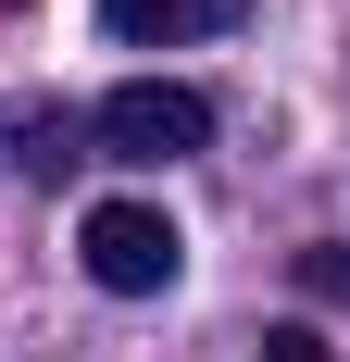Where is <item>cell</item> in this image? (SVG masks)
Wrapping results in <instances>:
<instances>
[{
	"label": "cell",
	"instance_id": "obj_3",
	"mask_svg": "<svg viewBox=\"0 0 350 362\" xmlns=\"http://www.w3.org/2000/svg\"><path fill=\"white\" fill-rule=\"evenodd\" d=\"M250 0H101V25L125 37V50H175V37H213V25H238Z\"/></svg>",
	"mask_w": 350,
	"mask_h": 362
},
{
	"label": "cell",
	"instance_id": "obj_1",
	"mask_svg": "<svg viewBox=\"0 0 350 362\" xmlns=\"http://www.w3.org/2000/svg\"><path fill=\"white\" fill-rule=\"evenodd\" d=\"M75 250H88V288L150 300V288H175L188 238H175V213H163V200H101V213L75 225Z\"/></svg>",
	"mask_w": 350,
	"mask_h": 362
},
{
	"label": "cell",
	"instance_id": "obj_4",
	"mask_svg": "<svg viewBox=\"0 0 350 362\" xmlns=\"http://www.w3.org/2000/svg\"><path fill=\"white\" fill-rule=\"evenodd\" d=\"M0 163H13V175H63L75 163V112L63 100H13L0 112Z\"/></svg>",
	"mask_w": 350,
	"mask_h": 362
},
{
	"label": "cell",
	"instance_id": "obj_6",
	"mask_svg": "<svg viewBox=\"0 0 350 362\" xmlns=\"http://www.w3.org/2000/svg\"><path fill=\"white\" fill-rule=\"evenodd\" d=\"M300 275H313V300H350V250H300Z\"/></svg>",
	"mask_w": 350,
	"mask_h": 362
},
{
	"label": "cell",
	"instance_id": "obj_5",
	"mask_svg": "<svg viewBox=\"0 0 350 362\" xmlns=\"http://www.w3.org/2000/svg\"><path fill=\"white\" fill-rule=\"evenodd\" d=\"M263 362H338V350H325L313 325H263Z\"/></svg>",
	"mask_w": 350,
	"mask_h": 362
},
{
	"label": "cell",
	"instance_id": "obj_2",
	"mask_svg": "<svg viewBox=\"0 0 350 362\" xmlns=\"http://www.w3.org/2000/svg\"><path fill=\"white\" fill-rule=\"evenodd\" d=\"M88 138H101L113 163H188V150H213V100H201V88H175V75H138V88H113V100H101Z\"/></svg>",
	"mask_w": 350,
	"mask_h": 362
}]
</instances>
